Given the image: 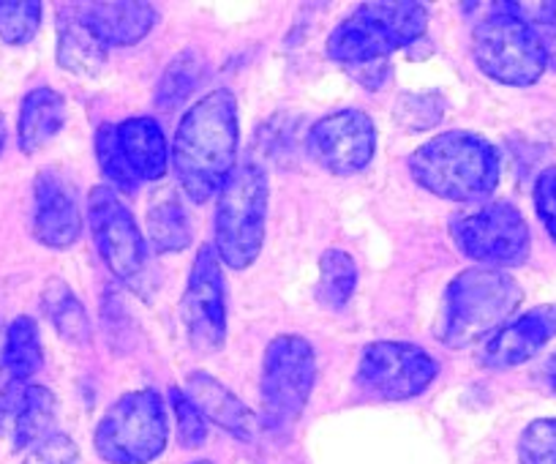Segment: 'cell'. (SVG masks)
<instances>
[{"instance_id":"1","label":"cell","mask_w":556,"mask_h":464,"mask_svg":"<svg viewBox=\"0 0 556 464\" xmlns=\"http://www.w3.org/2000/svg\"><path fill=\"white\" fill-rule=\"evenodd\" d=\"M238 99L232 90H213L186 112L169 153L175 180L194 205L222 195L238 167Z\"/></svg>"},{"instance_id":"2","label":"cell","mask_w":556,"mask_h":464,"mask_svg":"<svg viewBox=\"0 0 556 464\" xmlns=\"http://www.w3.org/2000/svg\"><path fill=\"white\" fill-rule=\"evenodd\" d=\"M406 167L420 189L451 202H480L500 184V153L475 131L431 137L412 153Z\"/></svg>"},{"instance_id":"3","label":"cell","mask_w":556,"mask_h":464,"mask_svg":"<svg viewBox=\"0 0 556 464\" xmlns=\"http://www.w3.org/2000/svg\"><path fill=\"white\" fill-rule=\"evenodd\" d=\"M521 301V285L505 271H462L445 290L437 336L442 344L453 347V350H462L472 341H483L485 336L507 323V317L516 312Z\"/></svg>"},{"instance_id":"4","label":"cell","mask_w":556,"mask_h":464,"mask_svg":"<svg viewBox=\"0 0 556 464\" xmlns=\"http://www.w3.org/2000/svg\"><path fill=\"white\" fill-rule=\"evenodd\" d=\"M429 28V9L415 0L363 3L328 39V55L344 66H368L409 47Z\"/></svg>"},{"instance_id":"5","label":"cell","mask_w":556,"mask_h":464,"mask_svg":"<svg viewBox=\"0 0 556 464\" xmlns=\"http://www.w3.org/2000/svg\"><path fill=\"white\" fill-rule=\"evenodd\" d=\"M317 383V353L312 341L281 334L265 347L260 375V429L270 437L290 435L301 421Z\"/></svg>"},{"instance_id":"6","label":"cell","mask_w":556,"mask_h":464,"mask_svg":"<svg viewBox=\"0 0 556 464\" xmlns=\"http://www.w3.org/2000/svg\"><path fill=\"white\" fill-rule=\"evenodd\" d=\"M267 173L262 164L243 162L224 184L213 218V249L232 271L256 263L265 243Z\"/></svg>"},{"instance_id":"7","label":"cell","mask_w":556,"mask_h":464,"mask_svg":"<svg viewBox=\"0 0 556 464\" xmlns=\"http://www.w3.org/2000/svg\"><path fill=\"white\" fill-rule=\"evenodd\" d=\"M88 227L110 274L148 301L156 290V268L148 252V238L112 186L90 189Z\"/></svg>"},{"instance_id":"8","label":"cell","mask_w":556,"mask_h":464,"mask_svg":"<svg viewBox=\"0 0 556 464\" xmlns=\"http://www.w3.org/2000/svg\"><path fill=\"white\" fill-rule=\"evenodd\" d=\"M169 418L162 393L153 388L128 391L101 415L93 446L110 464H148L167 448Z\"/></svg>"},{"instance_id":"9","label":"cell","mask_w":556,"mask_h":464,"mask_svg":"<svg viewBox=\"0 0 556 464\" xmlns=\"http://www.w3.org/2000/svg\"><path fill=\"white\" fill-rule=\"evenodd\" d=\"M472 55L485 77L513 88L534 85L548 68L538 30L507 12L505 3H500L494 14L478 23L472 36Z\"/></svg>"},{"instance_id":"10","label":"cell","mask_w":556,"mask_h":464,"mask_svg":"<svg viewBox=\"0 0 556 464\" xmlns=\"http://www.w3.org/2000/svg\"><path fill=\"white\" fill-rule=\"evenodd\" d=\"M440 377V361L412 341H371L361 350L355 388L368 402H406Z\"/></svg>"},{"instance_id":"11","label":"cell","mask_w":556,"mask_h":464,"mask_svg":"<svg viewBox=\"0 0 556 464\" xmlns=\"http://www.w3.org/2000/svg\"><path fill=\"white\" fill-rule=\"evenodd\" d=\"M451 238L464 258L489 268L523 265L532 249L529 224L510 202H485L451 218Z\"/></svg>"},{"instance_id":"12","label":"cell","mask_w":556,"mask_h":464,"mask_svg":"<svg viewBox=\"0 0 556 464\" xmlns=\"http://www.w3.org/2000/svg\"><path fill=\"white\" fill-rule=\"evenodd\" d=\"M180 319L197 353H218L227 341V287L213 243H202L194 254L180 301Z\"/></svg>"},{"instance_id":"13","label":"cell","mask_w":556,"mask_h":464,"mask_svg":"<svg viewBox=\"0 0 556 464\" xmlns=\"http://www.w3.org/2000/svg\"><path fill=\"white\" fill-rule=\"evenodd\" d=\"M306 151L325 173L350 178L371 164L377 151V126L363 110H339L308 129Z\"/></svg>"},{"instance_id":"14","label":"cell","mask_w":556,"mask_h":464,"mask_svg":"<svg viewBox=\"0 0 556 464\" xmlns=\"http://www.w3.org/2000/svg\"><path fill=\"white\" fill-rule=\"evenodd\" d=\"M556 336V303H543L510 319L483 339L478 364L485 369H510L527 364Z\"/></svg>"},{"instance_id":"15","label":"cell","mask_w":556,"mask_h":464,"mask_svg":"<svg viewBox=\"0 0 556 464\" xmlns=\"http://www.w3.org/2000/svg\"><path fill=\"white\" fill-rule=\"evenodd\" d=\"M55 424V393L30 380H9L0 388V437L14 451L39 446Z\"/></svg>"},{"instance_id":"16","label":"cell","mask_w":556,"mask_h":464,"mask_svg":"<svg viewBox=\"0 0 556 464\" xmlns=\"http://www.w3.org/2000/svg\"><path fill=\"white\" fill-rule=\"evenodd\" d=\"M83 216L72 184L58 170H41L34 184V238L50 249L79 241Z\"/></svg>"},{"instance_id":"17","label":"cell","mask_w":556,"mask_h":464,"mask_svg":"<svg viewBox=\"0 0 556 464\" xmlns=\"http://www.w3.org/2000/svg\"><path fill=\"white\" fill-rule=\"evenodd\" d=\"M186 397L205 415V421H213L240 440L251 442L260 431V418L222 380H216L207 372H191L186 377Z\"/></svg>"},{"instance_id":"18","label":"cell","mask_w":556,"mask_h":464,"mask_svg":"<svg viewBox=\"0 0 556 464\" xmlns=\"http://www.w3.org/2000/svg\"><path fill=\"white\" fill-rule=\"evenodd\" d=\"M74 12L96 30L106 47H134L146 39L159 23V14L151 3H83Z\"/></svg>"},{"instance_id":"19","label":"cell","mask_w":556,"mask_h":464,"mask_svg":"<svg viewBox=\"0 0 556 464\" xmlns=\"http://www.w3.org/2000/svg\"><path fill=\"white\" fill-rule=\"evenodd\" d=\"M110 61V47L96 36V30L74 12V7L58 14V66L77 77H96Z\"/></svg>"},{"instance_id":"20","label":"cell","mask_w":556,"mask_h":464,"mask_svg":"<svg viewBox=\"0 0 556 464\" xmlns=\"http://www.w3.org/2000/svg\"><path fill=\"white\" fill-rule=\"evenodd\" d=\"M115 131L128 164H131V170L137 173V178L142 184L167 175L169 146L156 121L148 118V115H139V118H128L115 124Z\"/></svg>"},{"instance_id":"21","label":"cell","mask_w":556,"mask_h":464,"mask_svg":"<svg viewBox=\"0 0 556 464\" xmlns=\"http://www.w3.org/2000/svg\"><path fill=\"white\" fill-rule=\"evenodd\" d=\"M66 126V99L52 88L30 90L20 106L17 135L23 153L34 156Z\"/></svg>"},{"instance_id":"22","label":"cell","mask_w":556,"mask_h":464,"mask_svg":"<svg viewBox=\"0 0 556 464\" xmlns=\"http://www.w3.org/2000/svg\"><path fill=\"white\" fill-rule=\"evenodd\" d=\"M194 229L178 191L159 189L148 205V243L156 254H178L191 247Z\"/></svg>"},{"instance_id":"23","label":"cell","mask_w":556,"mask_h":464,"mask_svg":"<svg viewBox=\"0 0 556 464\" xmlns=\"http://www.w3.org/2000/svg\"><path fill=\"white\" fill-rule=\"evenodd\" d=\"M45 303L47 317L52 319L58 334L68 341V344H90L93 339V330H90L88 312H85L83 301L72 292V287L63 279H50L45 287Z\"/></svg>"},{"instance_id":"24","label":"cell","mask_w":556,"mask_h":464,"mask_svg":"<svg viewBox=\"0 0 556 464\" xmlns=\"http://www.w3.org/2000/svg\"><path fill=\"white\" fill-rule=\"evenodd\" d=\"M45 364L41 353L39 328L30 317L12 319L7 328V350H3V369L12 375V380H30Z\"/></svg>"},{"instance_id":"25","label":"cell","mask_w":556,"mask_h":464,"mask_svg":"<svg viewBox=\"0 0 556 464\" xmlns=\"http://www.w3.org/2000/svg\"><path fill=\"white\" fill-rule=\"evenodd\" d=\"M357 287V265L350 252L344 249H328L319 258V285H317V301L325 309H344L350 298L355 296Z\"/></svg>"},{"instance_id":"26","label":"cell","mask_w":556,"mask_h":464,"mask_svg":"<svg viewBox=\"0 0 556 464\" xmlns=\"http://www.w3.org/2000/svg\"><path fill=\"white\" fill-rule=\"evenodd\" d=\"M96 159H99L101 175H104L117 191L134 195V191L142 186V180L137 178V173H134L131 164H128L121 142H117L115 124H101L99 129H96Z\"/></svg>"},{"instance_id":"27","label":"cell","mask_w":556,"mask_h":464,"mask_svg":"<svg viewBox=\"0 0 556 464\" xmlns=\"http://www.w3.org/2000/svg\"><path fill=\"white\" fill-rule=\"evenodd\" d=\"M45 7L36 0H0V39L23 47L39 34Z\"/></svg>"},{"instance_id":"28","label":"cell","mask_w":556,"mask_h":464,"mask_svg":"<svg viewBox=\"0 0 556 464\" xmlns=\"http://www.w3.org/2000/svg\"><path fill=\"white\" fill-rule=\"evenodd\" d=\"M202 77V66H200V58L194 55H178L173 63L167 66L164 72L162 83H159L156 90V106L159 110H175L191 90L197 88Z\"/></svg>"},{"instance_id":"29","label":"cell","mask_w":556,"mask_h":464,"mask_svg":"<svg viewBox=\"0 0 556 464\" xmlns=\"http://www.w3.org/2000/svg\"><path fill=\"white\" fill-rule=\"evenodd\" d=\"M521 464H556V418H540L523 429L518 440Z\"/></svg>"},{"instance_id":"30","label":"cell","mask_w":556,"mask_h":464,"mask_svg":"<svg viewBox=\"0 0 556 464\" xmlns=\"http://www.w3.org/2000/svg\"><path fill=\"white\" fill-rule=\"evenodd\" d=\"M169 404H173L175 421H178V442L184 448H200L207 440V421L194 407L184 388H169Z\"/></svg>"},{"instance_id":"31","label":"cell","mask_w":556,"mask_h":464,"mask_svg":"<svg viewBox=\"0 0 556 464\" xmlns=\"http://www.w3.org/2000/svg\"><path fill=\"white\" fill-rule=\"evenodd\" d=\"M79 448L68 435H50L30 448L25 464H77Z\"/></svg>"},{"instance_id":"32","label":"cell","mask_w":556,"mask_h":464,"mask_svg":"<svg viewBox=\"0 0 556 464\" xmlns=\"http://www.w3.org/2000/svg\"><path fill=\"white\" fill-rule=\"evenodd\" d=\"M534 211L556 243V167L543 170L534 184Z\"/></svg>"},{"instance_id":"33","label":"cell","mask_w":556,"mask_h":464,"mask_svg":"<svg viewBox=\"0 0 556 464\" xmlns=\"http://www.w3.org/2000/svg\"><path fill=\"white\" fill-rule=\"evenodd\" d=\"M534 30H538L540 41H543L545 58H548V66L556 68V20H554V23L538 25Z\"/></svg>"},{"instance_id":"34","label":"cell","mask_w":556,"mask_h":464,"mask_svg":"<svg viewBox=\"0 0 556 464\" xmlns=\"http://www.w3.org/2000/svg\"><path fill=\"white\" fill-rule=\"evenodd\" d=\"M545 377H548L551 388H554V391H556V353H554V355H551L548 366H545Z\"/></svg>"},{"instance_id":"35","label":"cell","mask_w":556,"mask_h":464,"mask_svg":"<svg viewBox=\"0 0 556 464\" xmlns=\"http://www.w3.org/2000/svg\"><path fill=\"white\" fill-rule=\"evenodd\" d=\"M3 350H7V325L0 323V369H3Z\"/></svg>"},{"instance_id":"36","label":"cell","mask_w":556,"mask_h":464,"mask_svg":"<svg viewBox=\"0 0 556 464\" xmlns=\"http://www.w3.org/2000/svg\"><path fill=\"white\" fill-rule=\"evenodd\" d=\"M3 146H7V124L0 118V153H3Z\"/></svg>"},{"instance_id":"37","label":"cell","mask_w":556,"mask_h":464,"mask_svg":"<svg viewBox=\"0 0 556 464\" xmlns=\"http://www.w3.org/2000/svg\"><path fill=\"white\" fill-rule=\"evenodd\" d=\"M191 464H213V462H205V459H202V462H191Z\"/></svg>"}]
</instances>
